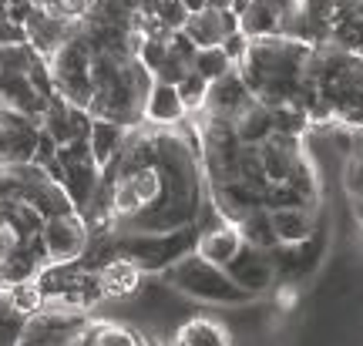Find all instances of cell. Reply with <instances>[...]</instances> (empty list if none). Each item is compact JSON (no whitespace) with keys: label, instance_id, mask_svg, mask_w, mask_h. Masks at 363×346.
Instances as JSON below:
<instances>
[{"label":"cell","instance_id":"18","mask_svg":"<svg viewBox=\"0 0 363 346\" xmlns=\"http://www.w3.org/2000/svg\"><path fill=\"white\" fill-rule=\"evenodd\" d=\"M233 128H235L239 145H249V148H259L262 141H269L272 131H276L272 128V111L259 101H252L246 111H239L233 118Z\"/></svg>","mask_w":363,"mask_h":346},{"label":"cell","instance_id":"20","mask_svg":"<svg viewBox=\"0 0 363 346\" xmlns=\"http://www.w3.org/2000/svg\"><path fill=\"white\" fill-rule=\"evenodd\" d=\"M239 235H242V242L249 245V249H259V252H269V249H276V232H272V216L269 208H256V212H249L239 225Z\"/></svg>","mask_w":363,"mask_h":346},{"label":"cell","instance_id":"34","mask_svg":"<svg viewBox=\"0 0 363 346\" xmlns=\"http://www.w3.org/2000/svg\"><path fill=\"white\" fill-rule=\"evenodd\" d=\"M353 216H357V222L363 225V202H353Z\"/></svg>","mask_w":363,"mask_h":346},{"label":"cell","instance_id":"11","mask_svg":"<svg viewBox=\"0 0 363 346\" xmlns=\"http://www.w3.org/2000/svg\"><path fill=\"white\" fill-rule=\"evenodd\" d=\"M185 104L179 98L175 84L165 81H152V88L145 94V108H142V121L145 125H155V128H175L185 121Z\"/></svg>","mask_w":363,"mask_h":346},{"label":"cell","instance_id":"14","mask_svg":"<svg viewBox=\"0 0 363 346\" xmlns=\"http://www.w3.org/2000/svg\"><path fill=\"white\" fill-rule=\"evenodd\" d=\"M128 131L125 125H118V121H108V118H94L91 121V131H88V148H91V158H94V165L101 168V175L108 168L115 165V158L121 155L125 148V141H128Z\"/></svg>","mask_w":363,"mask_h":346},{"label":"cell","instance_id":"25","mask_svg":"<svg viewBox=\"0 0 363 346\" xmlns=\"http://www.w3.org/2000/svg\"><path fill=\"white\" fill-rule=\"evenodd\" d=\"M286 185H289V189H296L306 202H313V206H316V195H320V179H316V168L310 165V158H306V155H303V158L296 162V168L289 172Z\"/></svg>","mask_w":363,"mask_h":346},{"label":"cell","instance_id":"9","mask_svg":"<svg viewBox=\"0 0 363 346\" xmlns=\"http://www.w3.org/2000/svg\"><path fill=\"white\" fill-rule=\"evenodd\" d=\"M208 192H212V206L219 208L222 222H229V225H239L249 212L262 208V192L252 189V185H246L242 179L222 182V185H208Z\"/></svg>","mask_w":363,"mask_h":346},{"label":"cell","instance_id":"6","mask_svg":"<svg viewBox=\"0 0 363 346\" xmlns=\"http://www.w3.org/2000/svg\"><path fill=\"white\" fill-rule=\"evenodd\" d=\"M40 141V121L0 108V165H30Z\"/></svg>","mask_w":363,"mask_h":346},{"label":"cell","instance_id":"33","mask_svg":"<svg viewBox=\"0 0 363 346\" xmlns=\"http://www.w3.org/2000/svg\"><path fill=\"white\" fill-rule=\"evenodd\" d=\"M182 4H185V11L189 13H199V11H206L208 7V0H182Z\"/></svg>","mask_w":363,"mask_h":346},{"label":"cell","instance_id":"2","mask_svg":"<svg viewBox=\"0 0 363 346\" xmlns=\"http://www.w3.org/2000/svg\"><path fill=\"white\" fill-rule=\"evenodd\" d=\"M108 185V206H111V222H125L135 225L145 216H152L162 199H165V175L162 168H142V172H131V175H118V179L104 182Z\"/></svg>","mask_w":363,"mask_h":346},{"label":"cell","instance_id":"4","mask_svg":"<svg viewBox=\"0 0 363 346\" xmlns=\"http://www.w3.org/2000/svg\"><path fill=\"white\" fill-rule=\"evenodd\" d=\"M91 44L84 40V34H74L61 51L48 61L51 71V84L54 94H61L67 104H74L81 111H88L94 101V84H91Z\"/></svg>","mask_w":363,"mask_h":346},{"label":"cell","instance_id":"24","mask_svg":"<svg viewBox=\"0 0 363 346\" xmlns=\"http://www.w3.org/2000/svg\"><path fill=\"white\" fill-rule=\"evenodd\" d=\"M175 88H179V98H182V104H185V115L206 111V98H208V81L206 77H199L195 71H189Z\"/></svg>","mask_w":363,"mask_h":346},{"label":"cell","instance_id":"13","mask_svg":"<svg viewBox=\"0 0 363 346\" xmlns=\"http://www.w3.org/2000/svg\"><path fill=\"white\" fill-rule=\"evenodd\" d=\"M259 158L269 185H283L289 179V172L296 168V162L303 158V145H299V138H289V135H272L269 141L259 145Z\"/></svg>","mask_w":363,"mask_h":346},{"label":"cell","instance_id":"22","mask_svg":"<svg viewBox=\"0 0 363 346\" xmlns=\"http://www.w3.org/2000/svg\"><path fill=\"white\" fill-rule=\"evenodd\" d=\"M88 346H145V340L121 323H91Z\"/></svg>","mask_w":363,"mask_h":346},{"label":"cell","instance_id":"27","mask_svg":"<svg viewBox=\"0 0 363 346\" xmlns=\"http://www.w3.org/2000/svg\"><path fill=\"white\" fill-rule=\"evenodd\" d=\"M155 24L165 30V34H179L185 21H189V11H185V4L182 0H158L155 4Z\"/></svg>","mask_w":363,"mask_h":346},{"label":"cell","instance_id":"12","mask_svg":"<svg viewBox=\"0 0 363 346\" xmlns=\"http://www.w3.org/2000/svg\"><path fill=\"white\" fill-rule=\"evenodd\" d=\"M98 272V286H101V299H128L142 289L145 272L138 269V262H131L128 256L108 259Z\"/></svg>","mask_w":363,"mask_h":346},{"label":"cell","instance_id":"23","mask_svg":"<svg viewBox=\"0 0 363 346\" xmlns=\"http://www.w3.org/2000/svg\"><path fill=\"white\" fill-rule=\"evenodd\" d=\"M192 71L199 77H206L208 84H212V81L225 77L229 71H235V65L229 61V57H225V51H222V48H206V51H195Z\"/></svg>","mask_w":363,"mask_h":346},{"label":"cell","instance_id":"16","mask_svg":"<svg viewBox=\"0 0 363 346\" xmlns=\"http://www.w3.org/2000/svg\"><path fill=\"white\" fill-rule=\"evenodd\" d=\"M21 199H24L27 206L38 208L44 222H48V218H57V216H71V212H78V208H74V202L67 199L65 185H57L51 175L38 179L34 185H27Z\"/></svg>","mask_w":363,"mask_h":346},{"label":"cell","instance_id":"31","mask_svg":"<svg viewBox=\"0 0 363 346\" xmlns=\"http://www.w3.org/2000/svg\"><path fill=\"white\" fill-rule=\"evenodd\" d=\"M27 44V30L21 24H11L7 17H0V48H17Z\"/></svg>","mask_w":363,"mask_h":346},{"label":"cell","instance_id":"7","mask_svg":"<svg viewBox=\"0 0 363 346\" xmlns=\"http://www.w3.org/2000/svg\"><path fill=\"white\" fill-rule=\"evenodd\" d=\"M252 101H256V98H252V91L246 88V81H242L239 67H235V71H229L225 77H219V81H212V84H208L206 115L233 121V118L239 115V111H246Z\"/></svg>","mask_w":363,"mask_h":346},{"label":"cell","instance_id":"32","mask_svg":"<svg viewBox=\"0 0 363 346\" xmlns=\"http://www.w3.org/2000/svg\"><path fill=\"white\" fill-rule=\"evenodd\" d=\"M17 245H21V239L13 235V229H11V225H4V222H0V266L7 262V256H11V252L17 249Z\"/></svg>","mask_w":363,"mask_h":346},{"label":"cell","instance_id":"17","mask_svg":"<svg viewBox=\"0 0 363 346\" xmlns=\"http://www.w3.org/2000/svg\"><path fill=\"white\" fill-rule=\"evenodd\" d=\"M272 232L279 245H303L316 235V218L313 208H283V212H269Z\"/></svg>","mask_w":363,"mask_h":346},{"label":"cell","instance_id":"10","mask_svg":"<svg viewBox=\"0 0 363 346\" xmlns=\"http://www.w3.org/2000/svg\"><path fill=\"white\" fill-rule=\"evenodd\" d=\"M225 272H229L235 286L246 289L252 299H256L259 293H266V289L272 286V279H276V266H272L269 252L249 249V245H242V252L235 256V262Z\"/></svg>","mask_w":363,"mask_h":346},{"label":"cell","instance_id":"15","mask_svg":"<svg viewBox=\"0 0 363 346\" xmlns=\"http://www.w3.org/2000/svg\"><path fill=\"white\" fill-rule=\"evenodd\" d=\"M242 235L235 225H219V229H208V232H199V242H195V252L212 262V266H219V269H229L235 262V256L242 252Z\"/></svg>","mask_w":363,"mask_h":346},{"label":"cell","instance_id":"1","mask_svg":"<svg viewBox=\"0 0 363 346\" xmlns=\"http://www.w3.org/2000/svg\"><path fill=\"white\" fill-rule=\"evenodd\" d=\"M162 279L179 296H189L195 303H208V306H246V303H252V296L246 289H239L229 272L206 262L199 252H189L185 259H179L169 272H162Z\"/></svg>","mask_w":363,"mask_h":346},{"label":"cell","instance_id":"26","mask_svg":"<svg viewBox=\"0 0 363 346\" xmlns=\"http://www.w3.org/2000/svg\"><path fill=\"white\" fill-rule=\"evenodd\" d=\"M262 208H269V212H283V208H313V202H306L296 189H289V185H269L266 192H262Z\"/></svg>","mask_w":363,"mask_h":346},{"label":"cell","instance_id":"21","mask_svg":"<svg viewBox=\"0 0 363 346\" xmlns=\"http://www.w3.org/2000/svg\"><path fill=\"white\" fill-rule=\"evenodd\" d=\"M4 299H7V306L17 313V316H24V320H30V316H38L40 309L48 306V296H44V289H40V282H21V286H11L7 293H4Z\"/></svg>","mask_w":363,"mask_h":346},{"label":"cell","instance_id":"28","mask_svg":"<svg viewBox=\"0 0 363 346\" xmlns=\"http://www.w3.org/2000/svg\"><path fill=\"white\" fill-rule=\"evenodd\" d=\"M343 192L350 195L353 202H363V148L343 158Z\"/></svg>","mask_w":363,"mask_h":346},{"label":"cell","instance_id":"35","mask_svg":"<svg viewBox=\"0 0 363 346\" xmlns=\"http://www.w3.org/2000/svg\"><path fill=\"white\" fill-rule=\"evenodd\" d=\"M0 303H4V293H0Z\"/></svg>","mask_w":363,"mask_h":346},{"label":"cell","instance_id":"19","mask_svg":"<svg viewBox=\"0 0 363 346\" xmlns=\"http://www.w3.org/2000/svg\"><path fill=\"white\" fill-rule=\"evenodd\" d=\"M172 346H233V336L229 330L216 320H206V316H192L185 320L175 330V343Z\"/></svg>","mask_w":363,"mask_h":346},{"label":"cell","instance_id":"29","mask_svg":"<svg viewBox=\"0 0 363 346\" xmlns=\"http://www.w3.org/2000/svg\"><path fill=\"white\" fill-rule=\"evenodd\" d=\"M219 48L225 51V57H229V61H233V65L239 67V65H242V61L249 57L252 38H249V34H242V30H233V34H225V40H222Z\"/></svg>","mask_w":363,"mask_h":346},{"label":"cell","instance_id":"3","mask_svg":"<svg viewBox=\"0 0 363 346\" xmlns=\"http://www.w3.org/2000/svg\"><path fill=\"white\" fill-rule=\"evenodd\" d=\"M199 242V229L185 225L175 232H158V235H145V232H128L118 239L121 256H128L131 262H138L142 272H169L179 259L195 252Z\"/></svg>","mask_w":363,"mask_h":346},{"label":"cell","instance_id":"8","mask_svg":"<svg viewBox=\"0 0 363 346\" xmlns=\"http://www.w3.org/2000/svg\"><path fill=\"white\" fill-rule=\"evenodd\" d=\"M233 30H239V17H235L233 11H216V7L189 13V21L182 27V34L192 40L199 51L219 48L222 40H225V34H233Z\"/></svg>","mask_w":363,"mask_h":346},{"label":"cell","instance_id":"30","mask_svg":"<svg viewBox=\"0 0 363 346\" xmlns=\"http://www.w3.org/2000/svg\"><path fill=\"white\" fill-rule=\"evenodd\" d=\"M192 67H189V61H182L179 54H172L169 51V57H165V65L155 71V81H165V84H179L182 77L189 74Z\"/></svg>","mask_w":363,"mask_h":346},{"label":"cell","instance_id":"5","mask_svg":"<svg viewBox=\"0 0 363 346\" xmlns=\"http://www.w3.org/2000/svg\"><path fill=\"white\" fill-rule=\"evenodd\" d=\"M40 245H44L48 266H78L81 259L88 256L91 245L88 222L81 218V212L48 218L44 229H40Z\"/></svg>","mask_w":363,"mask_h":346}]
</instances>
